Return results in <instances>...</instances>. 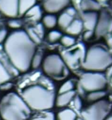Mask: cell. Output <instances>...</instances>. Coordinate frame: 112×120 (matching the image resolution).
Listing matches in <instances>:
<instances>
[{
    "mask_svg": "<svg viewBox=\"0 0 112 120\" xmlns=\"http://www.w3.org/2000/svg\"><path fill=\"white\" fill-rule=\"evenodd\" d=\"M43 25L47 28H53L58 23V19L54 14H48L43 17Z\"/></svg>",
    "mask_w": 112,
    "mask_h": 120,
    "instance_id": "44dd1931",
    "label": "cell"
},
{
    "mask_svg": "<svg viewBox=\"0 0 112 120\" xmlns=\"http://www.w3.org/2000/svg\"><path fill=\"white\" fill-rule=\"evenodd\" d=\"M77 114L71 109H65L58 114V120H76Z\"/></svg>",
    "mask_w": 112,
    "mask_h": 120,
    "instance_id": "ffe728a7",
    "label": "cell"
},
{
    "mask_svg": "<svg viewBox=\"0 0 112 120\" xmlns=\"http://www.w3.org/2000/svg\"><path fill=\"white\" fill-rule=\"evenodd\" d=\"M7 30L2 23L0 22V43H2L4 40L7 39Z\"/></svg>",
    "mask_w": 112,
    "mask_h": 120,
    "instance_id": "4dcf8cb0",
    "label": "cell"
},
{
    "mask_svg": "<svg viewBox=\"0 0 112 120\" xmlns=\"http://www.w3.org/2000/svg\"><path fill=\"white\" fill-rule=\"evenodd\" d=\"M33 29L35 30V31L36 32V33L40 36V38L42 39L44 36V26L43 25V23H38L36 25V26L33 28Z\"/></svg>",
    "mask_w": 112,
    "mask_h": 120,
    "instance_id": "1f68e13d",
    "label": "cell"
},
{
    "mask_svg": "<svg viewBox=\"0 0 112 120\" xmlns=\"http://www.w3.org/2000/svg\"><path fill=\"white\" fill-rule=\"evenodd\" d=\"M74 106L77 109H80L82 107V102L79 96L75 97L74 99Z\"/></svg>",
    "mask_w": 112,
    "mask_h": 120,
    "instance_id": "d6a6232c",
    "label": "cell"
},
{
    "mask_svg": "<svg viewBox=\"0 0 112 120\" xmlns=\"http://www.w3.org/2000/svg\"><path fill=\"white\" fill-rule=\"evenodd\" d=\"M107 44H108V46L109 47V48L112 50V37L109 38L107 40Z\"/></svg>",
    "mask_w": 112,
    "mask_h": 120,
    "instance_id": "74e56055",
    "label": "cell"
},
{
    "mask_svg": "<svg viewBox=\"0 0 112 120\" xmlns=\"http://www.w3.org/2000/svg\"><path fill=\"white\" fill-rule=\"evenodd\" d=\"M80 7L84 12H96L100 9V4L96 0H82Z\"/></svg>",
    "mask_w": 112,
    "mask_h": 120,
    "instance_id": "4fadbf2b",
    "label": "cell"
},
{
    "mask_svg": "<svg viewBox=\"0 0 112 120\" xmlns=\"http://www.w3.org/2000/svg\"><path fill=\"white\" fill-rule=\"evenodd\" d=\"M30 114L31 108L15 93L7 94L0 102V116L4 120H27Z\"/></svg>",
    "mask_w": 112,
    "mask_h": 120,
    "instance_id": "7a4b0ae2",
    "label": "cell"
},
{
    "mask_svg": "<svg viewBox=\"0 0 112 120\" xmlns=\"http://www.w3.org/2000/svg\"><path fill=\"white\" fill-rule=\"evenodd\" d=\"M43 69L46 74L58 80L62 79L68 74L63 58L56 54H49L45 58Z\"/></svg>",
    "mask_w": 112,
    "mask_h": 120,
    "instance_id": "5b68a950",
    "label": "cell"
},
{
    "mask_svg": "<svg viewBox=\"0 0 112 120\" xmlns=\"http://www.w3.org/2000/svg\"><path fill=\"white\" fill-rule=\"evenodd\" d=\"M65 12H66L67 14H68L69 15H70L71 16H72V17H74V16H75L76 13H77L75 9L73 8V7H69V8L66 9Z\"/></svg>",
    "mask_w": 112,
    "mask_h": 120,
    "instance_id": "e575fe53",
    "label": "cell"
},
{
    "mask_svg": "<svg viewBox=\"0 0 112 120\" xmlns=\"http://www.w3.org/2000/svg\"><path fill=\"white\" fill-rule=\"evenodd\" d=\"M73 20H74V17L71 16L70 15H69L65 11L64 13L61 14L59 18L58 19V24L62 28L66 29L73 21Z\"/></svg>",
    "mask_w": 112,
    "mask_h": 120,
    "instance_id": "d6986e66",
    "label": "cell"
},
{
    "mask_svg": "<svg viewBox=\"0 0 112 120\" xmlns=\"http://www.w3.org/2000/svg\"><path fill=\"white\" fill-rule=\"evenodd\" d=\"M97 2H106L108 0H96Z\"/></svg>",
    "mask_w": 112,
    "mask_h": 120,
    "instance_id": "ab89813d",
    "label": "cell"
},
{
    "mask_svg": "<svg viewBox=\"0 0 112 120\" xmlns=\"http://www.w3.org/2000/svg\"><path fill=\"white\" fill-rule=\"evenodd\" d=\"M75 91L72 90L68 93L60 94V95L56 99V105L58 107H64L69 104V102L75 98Z\"/></svg>",
    "mask_w": 112,
    "mask_h": 120,
    "instance_id": "5bb4252c",
    "label": "cell"
},
{
    "mask_svg": "<svg viewBox=\"0 0 112 120\" xmlns=\"http://www.w3.org/2000/svg\"><path fill=\"white\" fill-rule=\"evenodd\" d=\"M28 37L30 38V39L35 43V44H40L41 42V38H40V36L36 33V32L35 31V30L33 29V28H28L27 31H26Z\"/></svg>",
    "mask_w": 112,
    "mask_h": 120,
    "instance_id": "d4e9b609",
    "label": "cell"
},
{
    "mask_svg": "<svg viewBox=\"0 0 112 120\" xmlns=\"http://www.w3.org/2000/svg\"><path fill=\"white\" fill-rule=\"evenodd\" d=\"M61 42L65 47H72L75 43V39L70 35H65L62 37Z\"/></svg>",
    "mask_w": 112,
    "mask_h": 120,
    "instance_id": "83f0119b",
    "label": "cell"
},
{
    "mask_svg": "<svg viewBox=\"0 0 112 120\" xmlns=\"http://www.w3.org/2000/svg\"><path fill=\"white\" fill-rule=\"evenodd\" d=\"M106 95V93L103 90H98V91H94L89 93V95L87 97V100L89 102H96L99 100H101V99Z\"/></svg>",
    "mask_w": 112,
    "mask_h": 120,
    "instance_id": "7402d4cb",
    "label": "cell"
},
{
    "mask_svg": "<svg viewBox=\"0 0 112 120\" xmlns=\"http://www.w3.org/2000/svg\"><path fill=\"white\" fill-rule=\"evenodd\" d=\"M32 120H55V115L52 112H46L42 115L33 118Z\"/></svg>",
    "mask_w": 112,
    "mask_h": 120,
    "instance_id": "f1b7e54d",
    "label": "cell"
},
{
    "mask_svg": "<svg viewBox=\"0 0 112 120\" xmlns=\"http://www.w3.org/2000/svg\"><path fill=\"white\" fill-rule=\"evenodd\" d=\"M62 34L58 30H51L48 35V39L50 42H55L62 38Z\"/></svg>",
    "mask_w": 112,
    "mask_h": 120,
    "instance_id": "4316f807",
    "label": "cell"
},
{
    "mask_svg": "<svg viewBox=\"0 0 112 120\" xmlns=\"http://www.w3.org/2000/svg\"><path fill=\"white\" fill-rule=\"evenodd\" d=\"M106 76L100 72L84 73L80 78V86L85 91L94 92L102 90L106 85Z\"/></svg>",
    "mask_w": 112,
    "mask_h": 120,
    "instance_id": "8992f818",
    "label": "cell"
},
{
    "mask_svg": "<svg viewBox=\"0 0 112 120\" xmlns=\"http://www.w3.org/2000/svg\"><path fill=\"white\" fill-rule=\"evenodd\" d=\"M86 56L85 49L83 45L77 46L76 48L71 50L64 51L62 53V58L65 63L71 69H75L81 62L82 64Z\"/></svg>",
    "mask_w": 112,
    "mask_h": 120,
    "instance_id": "ba28073f",
    "label": "cell"
},
{
    "mask_svg": "<svg viewBox=\"0 0 112 120\" xmlns=\"http://www.w3.org/2000/svg\"><path fill=\"white\" fill-rule=\"evenodd\" d=\"M105 120H112V115H111V116H108V118H106Z\"/></svg>",
    "mask_w": 112,
    "mask_h": 120,
    "instance_id": "f35d334b",
    "label": "cell"
},
{
    "mask_svg": "<svg viewBox=\"0 0 112 120\" xmlns=\"http://www.w3.org/2000/svg\"><path fill=\"white\" fill-rule=\"evenodd\" d=\"M11 78L12 76L0 61V85L8 82L11 79Z\"/></svg>",
    "mask_w": 112,
    "mask_h": 120,
    "instance_id": "603a6c76",
    "label": "cell"
},
{
    "mask_svg": "<svg viewBox=\"0 0 112 120\" xmlns=\"http://www.w3.org/2000/svg\"><path fill=\"white\" fill-rule=\"evenodd\" d=\"M92 35H93V31L87 30L84 34V40H89L92 37Z\"/></svg>",
    "mask_w": 112,
    "mask_h": 120,
    "instance_id": "d590c367",
    "label": "cell"
},
{
    "mask_svg": "<svg viewBox=\"0 0 112 120\" xmlns=\"http://www.w3.org/2000/svg\"><path fill=\"white\" fill-rule=\"evenodd\" d=\"M77 120H84L83 119H81V118H78V119H77Z\"/></svg>",
    "mask_w": 112,
    "mask_h": 120,
    "instance_id": "60d3db41",
    "label": "cell"
},
{
    "mask_svg": "<svg viewBox=\"0 0 112 120\" xmlns=\"http://www.w3.org/2000/svg\"><path fill=\"white\" fill-rule=\"evenodd\" d=\"M111 81H112V76H111Z\"/></svg>",
    "mask_w": 112,
    "mask_h": 120,
    "instance_id": "b9f144b4",
    "label": "cell"
},
{
    "mask_svg": "<svg viewBox=\"0 0 112 120\" xmlns=\"http://www.w3.org/2000/svg\"><path fill=\"white\" fill-rule=\"evenodd\" d=\"M25 15L27 18L30 19L33 21H38L42 19V15H43L42 9L39 5L36 4L31 9H30L26 13Z\"/></svg>",
    "mask_w": 112,
    "mask_h": 120,
    "instance_id": "e0dca14e",
    "label": "cell"
},
{
    "mask_svg": "<svg viewBox=\"0 0 112 120\" xmlns=\"http://www.w3.org/2000/svg\"><path fill=\"white\" fill-rule=\"evenodd\" d=\"M106 70H107V74H106L107 77L111 78V76H112V64L109 67H108V69Z\"/></svg>",
    "mask_w": 112,
    "mask_h": 120,
    "instance_id": "8d00e7d4",
    "label": "cell"
},
{
    "mask_svg": "<svg viewBox=\"0 0 112 120\" xmlns=\"http://www.w3.org/2000/svg\"><path fill=\"white\" fill-rule=\"evenodd\" d=\"M94 30L98 36H103L112 30V19L107 13L104 12L100 15Z\"/></svg>",
    "mask_w": 112,
    "mask_h": 120,
    "instance_id": "30bf717a",
    "label": "cell"
},
{
    "mask_svg": "<svg viewBox=\"0 0 112 120\" xmlns=\"http://www.w3.org/2000/svg\"><path fill=\"white\" fill-rule=\"evenodd\" d=\"M4 51L15 68L19 72H26L31 66L36 44L26 31L17 30L7 36L4 42Z\"/></svg>",
    "mask_w": 112,
    "mask_h": 120,
    "instance_id": "6da1fadb",
    "label": "cell"
},
{
    "mask_svg": "<svg viewBox=\"0 0 112 120\" xmlns=\"http://www.w3.org/2000/svg\"><path fill=\"white\" fill-rule=\"evenodd\" d=\"M0 13L14 19L19 15V0H0Z\"/></svg>",
    "mask_w": 112,
    "mask_h": 120,
    "instance_id": "9c48e42d",
    "label": "cell"
},
{
    "mask_svg": "<svg viewBox=\"0 0 112 120\" xmlns=\"http://www.w3.org/2000/svg\"><path fill=\"white\" fill-rule=\"evenodd\" d=\"M8 26L9 27L14 28V29H19L21 27L22 23L20 20L18 19H11L8 21Z\"/></svg>",
    "mask_w": 112,
    "mask_h": 120,
    "instance_id": "f546056e",
    "label": "cell"
},
{
    "mask_svg": "<svg viewBox=\"0 0 112 120\" xmlns=\"http://www.w3.org/2000/svg\"><path fill=\"white\" fill-rule=\"evenodd\" d=\"M22 98L28 106L35 110H46L52 108L55 103V93L40 85H32L26 88Z\"/></svg>",
    "mask_w": 112,
    "mask_h": 120,
    "instance_id": "3957f363",
    "label": "cell"
},
{
    "mask_svg": "<svg viewBox=\"0 0 112 120\" xmlns=\"http://www.w3.org/2000/svg\"><path fill=\"white\" fill-rule=\"evenodd\" d=\"M74 83L72 80H68L67 81H65L60 87V90H59V93L62 94V93H68L70 91L73 90L74 88Z\"/></svg>",
    "mask_w": 112,
    "mask_h": 120,
    "instance_id": "cb8c5ba5",
    "label": "cell"
},
{
    "mask_svg": "<svg viewBox=\"0 0 112 120\" xmlns=\"http://www.w3.org/2000/svg\"><path fill=\"white\" fill-rule=\"evenodd\" d=\"M37 0H19V15H24L36 4Z\"/></svg>",
    "mask_w": 112,
    "mask_h": 120,
    "instance_id": "ac0fdd59",
    "label": "cell"
},
{
    "mask_svg": "<svg viewBox=\"0 0 112 120\" xmlns=\"http://www.w3.org/2000/svg\"><path fill=\"white\" fill-rule=\"evenodd\" d=\"M43 59V54L40 52H37L36 54L35 53L31 62V67L33 69H37L41 64Z\"/></svg>",
    "mask_w": 112,
    "mask_h": 120,
    "instance_id": "484cf974",
    "label": "cell"
},
{
    "mask_svg": "<svg viewBox=\"0 0 112 120\" xmlns=\"http://www.w3.org/2000/svg\"><path fill=\"white\" fill-rule=\"evenodd\" d=\"M70 0H44L43 7L48 14H55L65 9Z\"/></svg>",
    "mask_w": 112,
    "mask_h": 120,
    "instance_id": "8fae6325",
    "label": "cell"
},
{
    "mask_svg": "<svg viewBox=\"0 0 112 120\" xmlns=\"http://www.w3.org/2000/svg\"><path fill=\"white\" fill-rule=\"evenodd\" d=\"M83 28H84L83 23L81 20L74 19L73 21L70 23V25L65 30H66V32L69 35H77L82 32Z\"/></svg>",
    "mask_w": 112,
    "mask_h": 120,
    "instance_id": "2e32d148",
    "label": "cell"
},
{
    "mask_svg": "<svg viewBox=\"0 0 112 120\" xmlns=\"http://www.w3.org/2000/svg\"><path fill=\"white\" fill-rule=\"evenodd\" d=\"M0 61L3 64V65L4 66V67L6 68V69L8 71L11 76H17L19 74V71L10 62V60L7 56V54H4L2 52H0Z\"/></svg>",
    "mask_w": 112,
    "mask_h": 120,
    "instance_id": "9a60e30c",
    "label": "cell"
},
{
    "mask_svg": "<svg viewBox=\"0 0 112 120\" xmlns=\"http://www.w3.org/2000/svg\"><path fill=\"white\" fill-rule=\"evenodd\" d=\"M111 109L110 102L101 100L94 102L82 112L84 120H105Z\"/></svg>",
    "mask_w": 112,
    "mask_h": 120,
    "instance_id": "52a82bcc",
    "label": "cell"
},
{
    "mask_svg": "<svg viewBox=\"0 0 112 120\" xmlns=\"http://www.w3.org/2000/svg\"><path fill=\"white\" fill-rule=\"evenodd\" d=\"M111 64L112 56L108 50L103 46L94 45L86 52L82 66L88 71L100 72L106 70Z\"/></svg>",
    "mask_w": 112,
    "mask_h": 120,
    "instance_id": "277c9868",
    "label": "cell"
},
{
    "mask_svg": "<svg viewBox=\"0 0 112 120\" xmlns=\"http://www.w3.org/2000/svg\"><path fill=\"white\" fill-rule=\"evenodd\" d=\"M13 85L10 83H4L3 84H2L0 86V89L2 90H9L12 88Z\"/></svg>",
    "mask_w": 112,
    "mask_h": 120,
    "instance_id": "836d02e7",
    "label": "cell"
},
{
    "mask_svg": "<svg viewBox=\"0 0 112 120\" xmlns=\"http://www.w3.org/2000/svg\"><path fill=\"white\" fill-rule=\"evenodd\" d=\"M99 16L96 12H84L82 16L84 28L87 30L94 31L96 28Z\"/></svg>",
    "mask_w": 112,
    "mask_h": 120,
    "instance_id": "7c38bea8",
    "label": "cell"
}]
</instances>
